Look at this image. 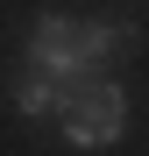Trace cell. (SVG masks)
Listing matches in <instances>:
<instances>
[{
	"instance_id": "7a4b0ae2",
	"label": "cell",
	"mask_w": 149,
	"mask_h": 156,
	"mask_svg": "<svg viewBox=\"0 0 149 156\" xmlns=\"http://www.w3.org/2000/svg\"><path fill=\"white\" fill-rule=\"evenodd\" d=\"M57 128H64L71 149H114L121 128H128V92H121V78L92 71V78L57 85Z\"/></svg>"
},
{
	"instance_id": "3957f363",
	"label": "cell",
	"mask_w": 149,
	"mask_h": 156,
	"mask_svg": "<svg viewBox=\"0 0 149 156\" xmlns=\"http://www.w3.org/2000/svg\"><path fill=\"white\" fill-rule=\"evenodd\" d=\"M14 114H21V121H43V114H57V78H43V71H21V78H14Z\"/></svg>"
},
{
	"instance_id": "6da1fadb",
	"label": "cell",
	"mask_w": 149,
	"mask_h": 156,
	"mask_svg": "<svg viewBox=\"0 0 149 156\" xmlns=\"http://www.w3.org/2000/svg\"><path fill=\"white\" fill-rule=\"evenodd\" d=\"M142 43V29L135 21H71V14H36L29 21V71H43V78H57V85H71V78H92V71H107V64H121L128 50Z\"/></svg>"
}]
</instances>
